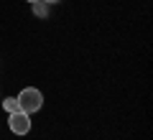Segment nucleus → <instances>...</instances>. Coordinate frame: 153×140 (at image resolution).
Listing matches in <instances>:
<instances>
[{
    "label": "nucleus",
    "mask_w": 153,
    "mask_h": 140,
    "mask_svg": "<svg viewBox=\"0 0 153 140\" xmlns=\"http://www.w3.org/2000/svg\"><path fill=\"white\" fill-rule=\"evenodd\" d=\"M18 107H21V112H26V115L38 112V110L44 107V94H41L36 87H26V89L18 94Z\"/></svg>",
    "instance_id": "1"
},
{
    "label": "nucleus",
    "mask_w": 153,
    "mask_h": 140,
    "mask_svg": "<svg viewBox=\"0 0 153 140\" xmlns=\"http://www.w3.org/2000/svg\"><path fill=\"white\" fill-rule=\"evenodd\" d=\"M8 127L13 130L16 135H28V130H31V117H28L26 112H10V120H8Z\"/></svg>",
    "instance_id": "2"
},
{
    "label": "nucleus",
    "mask_w": 153,
    "mask_h": 140,
    "mask_svg": "<svg viewBox=\"0 0 153 140\" xmlns=\"http://www.w3.org/2000/svg\"><path fill=\"white\" fill-rule=\"evenodd\" d=\"M31 5H33V16L36 18H49V5H46L44 0H36Z\"/></svg>",
    "instance_id": "3"
},
{
    "label": "nucleus",
    "mask_w": 153,
    "mask_h": 140,
    "mask_svg": "<svg viewBox=\"0 0 153 140\" xmlns=\"http://www.w3.org/2000/svg\"><path fill=\"white\" fill-rule=\"evenodd\" d=\"M3 107H5L8 112H18V110H21V107H18V99H16V97H8L5 102H3Z\"/></svg>",
    "instance_id": "4"
},
{
    "label": "nucleus",
    "mask_w": 153,
    "mask_h": 140,
    "mask_svg": "<svg viewBox=\"0 0 153 140\" xmlns=\"http://www.w3.org/2000/svg\"><path fill=\"white\" fill-rule=\"evenodd\" d=\"M44 3L46 5H54V3H59V0H44Z\"/></svg>",
    "instance_id": "5"
},
{
    "label": "nucleus",
    "mask_w": 153,
    "mask_h": 140,
    "mask_svg": "<svg viewBox=\"0 0 153 140\" xmlns=\"http://www.w3.org/2000/svg\"><path fill=\"white\" fill-rule=\"evenodd\" d=\"M28 3H36V0H28Z\"/></svg>",
    "instance_id": "6"
}]
</instances>
